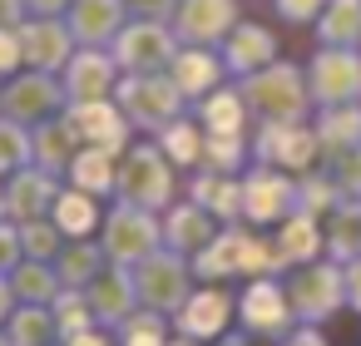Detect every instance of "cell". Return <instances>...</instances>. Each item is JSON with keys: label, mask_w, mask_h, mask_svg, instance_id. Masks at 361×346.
I'll use <instances>...</instances> for the list:
<instances>
[{"label": "cell", "mask_w": 361, "mask_h": 346, "mask_svg": "<svg viewBox=\"0 0 361 346\" xmlns=\"http://www.w3.org/2000/svg\"><path fill=\"white\" fill-rule=\"evenodd\" d=\"M341 302H346V272H341V267H307V272H297L292 287H287V307H292L297 316H307V321L331 316Z\"/></svg>", "instance_id": "6da1fadb"}, {"label": "cell", "mask_w": 361, "mask_h": 346, "mask_svg": "<svg viewBox=\"0 0 361 346\" xmlns=\"http://www.w3.org/2000/svg\"><path fill=\"white\" fill-rule=\"evenodd\" d=\"M272 252L262 247V242H252V237H243V233H228L208 257H203V272H272Z\"/></svg>", "instance_id": "7a4b0ae2"}, {"label": "cell", "mask_w": 361, "mask_h": 346, "mask_svg": "<svg viewBox=\"0 0 361 346\" xmlns=\"http://www.w3.org/2000/svg\"><path fill=\"white\" fill-rule=\"evenodd\" d=\"M243 208H247L257 223L282 218V213L292 208V183H287V178H277V173H257V178L243 188Z\"/></svg>", "instance_id": "3957f363"}, {"label": "cell", "mask_w": 361, "mask_h": 346, "mask_svg": "<svg viewBox=\"0 0 361 346\" xmlns=\"http://www.w3.org/2000/svg\"><path fill=\"white\" fill-rule=\"evenodd\" d=\"M287 292H277L272 282H257L247 297H243V321L252 331H282L287 326Z\"/></svg>", "instance_id": "277c9868"}, {"label": "cell", "mask_w": 361, "mask_h": 346, "mask_svg": "<svg viewBox=\"0 0 361 346\" xmlns=\"http://www.w3.org/2000/svg\"><path fill=\"white\" fill-rule=\"evenodd\" d=\"M326 252L336 262H361V203H341L331 208V223H326Z\"/></svg>", "instance_id": "5b68a950"}, {"label": "cell", "mask_w": 361, "mask_h": 346, "mask_svg": "<svg viewBox=\"0 0 361 346\" xmlns=\"http://www.w3.org/2000/svg\"><path fill=\"white\" fill-rule=\"evenodd\" d=\"M322 247H326V237L317 233V218H312V213L287 218L282 242H277V257H282V262H307V257H317Z\"/></svg>", "instance_id": "8992f818"}, {"label": "cell", "mask_w": 361, "mask_h": 346, "mask_svg": "<svg viewBox=\"0 0 361 346\" xmlns=\"http://www.w3.org/2000/svg\"><path fill=\"white\" fill-rule=\"evenodd\" d=\"M317 89H322L326 99H351V94L361 89L356 60H346V55H322V60H317Z\"/></svg>", "instance_id": "52a82bcc"}, {"label": "cell", "mask_w": 361, "mask_h": 346, "mask_svg": "<svg viewBox=\"0 0 361 346\" xmlns=\"http://www.w3.org/2000/svg\"><path fill=\"white\" fill-rule=\"evenodd\" d=\"M262 149H267V159H277V163H287V168H307V163L317 159V139H312L307 129H272V134L262 139Z\"/></svg>", "instance_id": "ba28073f"}, {"label": "cell", "mask_w": 361, "mask_h": 346, "mask_svg": "<svg viewBox=\"0 0 361 346\" xmlns=\"http://www.w3.org/2000/svg\"><path fill=\"white\" fill-rule=\"evenodd\" d=\"M322 144H326V154H356L361 149V114L356 109H336V114H326V124H322Z\"/></svg>", "instance_id": "9c48e42d"}, {"label": "cell", "mask_w": 361, "mask_h": 346, "mask_svg": "<svg viewBox=\"0 0 361 346\" xmlns=\"http://www.w3.org/2000/svg\"><path fill=\"white\" fill-rule=\"evenodd\" d=\"M223 311H228V302L208 292V297L193 302V311L183 316V326H188V331H218V326H223Z\"/></svg>", "instance_id": "30bf717a"}, {"label": "cell", "mask_w": 361, "mask_h": 346, "mask_svg": "<svg viewBox=\"0 0 361 346\" xmlns=\"http://www.w3.org/2000/svg\"><path fill=\"white\" fill-rule=\"evenodd\" d=\"M336 193H341L336 183H322V178H312V183L302 188V213H312V218H317L322 208H336Z\"/></svg>", "instance_id": "8fae6325"}, {"label": "cell", "mask_w": 361, "mask_h": 346, "mask_svg": "<svg viewBox=\"0 0 361 346\" xmlns=\"http://www.w3.org/2000/svg\"><path fill=\"white\" fill-rule=\"evenodd\" d=\"M336 188L361 198V149H356V154H341V163H336Z\"/></svg>", "instance_id": "7c38bea8"}, {"label": "cell", "mask_w": 361, "mask_h": 346, "mask_svg": "<svg viewBox=\"0 0 361 346\" xmlns=\"http://www.w3.org/2000/svg\"><path fill=\"white\" fill-rule=\"evenodd\" d=\"M356 16H361V11H356V0H341V6H336V16H331V30H336L331 40H351V30H356Z\"/></svg>", "instance_id": "4fadbf2b"}, {"label": "cell", "mask_w": 361, "mask_h": 346, "mask_svg": "<svg viewBox=\"0 0 361 346\" xmlns=\"http://www.w3.org/2000/svg\"><path fill=\"white\" fill-rule=\"evenodd\" d=\"M213 129H223V134L238 129V99H218L213 104Z\"/></svg>", "instance_id": "5bb4252c"}, {"label": "cell", "mask_w": 361, "mask_h": 346, "mask_svg": "<svg viewBox=\"0 0 361 346\" xmlns=\"http://www.w3.org/2000/svg\"><path fill=\"white\" fill-rule=\"evenodd\" d=\"M346 302L361 311V262H351V267H346Z\"/></svg>", "instance_id": "9a60e30c"}, {"label": "cell", "mask_w": 361, "mask_h": 346, "mask_svg": "<svg viewBox=\"0 0 361 346\" xmlns=\"http://www.w3.org/2000/svg\"><path fill=\"white\" fill-rule=\"evenodd\" d=\"M287 346H326V341H322V336H317V331H297V336H292V341H287Z\"/></svg>", "instance_id": "2e32d148"}]
</instances>
